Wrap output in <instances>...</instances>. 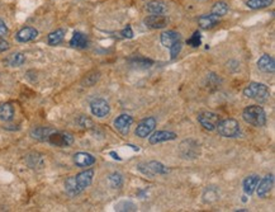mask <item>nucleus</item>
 Segmentation results:
<instances>
[{"label":"nucleus","mask_w":275,"mask_h":212,"mask_svg":"<svg viewBox=\"0 0 275 212\" xmlns=\"http://www.w3.org/2000/svg\"><path fill=\"white\" fill-rule=\"evenodd\" d=\"M245 122L255 127H263L266 123V113L259 106H249L242 112Z\"/></svg>","instance_id":"f257e3e1"},{"label":"nucleus","mask_w":275,"mask_h":212,"mask_svg":"<svg viewBox=\"0 0 275 212\" xmlns=\"http://www.w3.org/2000/svg\"><path fill=\"white\" fill-rule=\"evenodd\" d=\"M244 96L246 98L255 99L259 102H265L269 99V88L263 83H250L244 89Z\"/></svg>","instance_id":"f03ea898"},{"label":"nucleus","mask_w":275,"mask_h":212,"mask_svg":"<svg viewBox=\"0 0 275 212\" xmlns=\"http://www.w3.org/2000/svg\"><path fill=\"white\" fill-rule=\"evenodd\" d=\"M216 130H217L218 135L224 136V137L233 138L240 135L241 126H240L239 121L235 120V118H226V120L220 121Z\"/></svg>","instance_id":"7ed1b4c3"},{"label":"nucleus","mask_w":275,"mask_h":212,"mask_svg":"<svg viewBox=\"0 0 275 212\" xmlns=\"http://www.w3.org/2000/svg\"><path fill=\"white\" fill-rule=\"evenodd\" d=\"M179 154H180V157L183 159H197L200 155V145L196 140H193V138L184 140L180 144V146H179Z\"/></svg>","instance_id":"20e7f679"},{"label":"nucleus","mask_w":275,"mask_h":212,"mask_svg":"<svg viewBox=\"0 0 275 212\" xmlns=\"http://www.w3.org/2000/svg\"><path fill=\"white\" fill-rule=\"evenodd\" d=\"M47 142H50L53 146H57V148H68L74 144V136L69 132H64V131L52 130V132L47 137Z\"/></svg>","instance_id":"39448f33"},{"label":"nucleus","mask_w":275,"mask_h":212,"mask_svg":"<svg viewBox=\"0 0 275 212\" xmlns=\"http://www.w3.org/2000/svg\"><path fill=\"white\" fill-rule=\"evenodd\" d=\"M220 114L214 113V112L204 111L198 114V122L200 123V126L204 130H207V131H214L218 123H220Z\"/></svg>","instance_id":"423d86ee"},{"label":"nucleus","mask_w":275,"mask_h":212,"mask_svg":"<svg viewBox=\"0 0 275 212\" xmlns=\"http://www.w3.org/2000/svg\"><path fill=\"white\" fill-rule=\"evenodd\" d=\"M156 125H157V121H156L155 117H147V118H144V120L138 123L137 127H136V136L140 138H146L147 136H150L151 132L155 130Z\"/></svg>","instance_id":"0eeeda50"},{"label":"nucleus","mask_w":275,"mask_h":212,"mask_svg":"<svg viewBox=\"0 0 275 212\" xmlns=\"http://www.w3.org/2000/svg\"><path fill=\"white\" fill-rule=\"evenodd\" d=\"M90 111L93 116L98 117V118H104L110 113V107L105 99L95 98L90 102Z\"/></svg>","instance_id":"6e6552de"},{"label":"nucleus","mask_w":275,"mask_h":212,"mask_svg":"<svg viewBox=\"0 0 275 212\" xmlns=\"http://www.w3.org/2000/svg\"><path fill=\"white\" fill-rule=\"evenodd\" d=\"M138 170L144 173V174L150 175V177H153L156 174H166L169 172L168 168L164 164L159 163V161H150V163L146 164H140L138 165Z\"/></svg>","instance_id":"1a4fd4ad"},{"label":"nucleus","mask_w":275,"mask_h":212,"mask_svg":"<svg viewBox=\"0 0 275 212\" xmlns=\"http://www.w3.org/2000/svg\"><path fill=\"white\" fill-rule=\"evenodd\" d=\"M145 26L151 29H161L165 28L169 23V19L165 14H151L144 21Z\"/></svg>","instance_id":"9d476101"},{"label":"nucleus","mask_w":275,"mask_h":212,"mask_svg":"<svg viewBox=\"0 0 275 212\" xmlns=\"http://www.w3.org/2000/svg\"><path fill=\"white\" fill-rule=\"evenodd\" d=\"M273 187H274V175L269 174L266 175L265 178H263V181H259V185L255 191H256L259 198H265L266 196H269Z\"/></svg>","instance_id":"9b49d317"},{"label":"nucleus","mask_w":275,"mask_h":212,"mask_svg":"<svg viewBox=\"0 0 275 212\" xmlns=\"http://www.w3.org/2000/svg\"><path fill=\"white\" fill-rule=\"evenodd\" d=\"M93 178H94V170L93 169H86L75 175V182H76L80 191L83 192L85 188H88L89 186L92 185Z\"/></svg>","instance_id":"f8f14e48"},{"label":"nucleus","mask_w":275,"mask_h":212,"mask_svg":"<svg viewBox=\"0 0 275 212\" xmlns=\"http://www.w3.org/2000/svg\"><path fill=\"white\" fill-rule=\"evenodd\" d=\"M133 123V118L129 114H121L120 117H117L114 120V127L118 132H121L122 135H127L129 131V127Z\"/></svg>","instance_id":"ddd939ff"},{"label":"nucleus","mask_w":275,"mask_h":212,"mask_svg":"<svg viewBox=\"0 0 275 212\" xmlns=\"http://www.w3.org/2000/svg\"><path fill=\"white\" fill-rule=\"evenodd\" d=\"M73 159L75 165L79 166V168H88V166H92L97 161V159L89 153H76L74 155Z\"/></svg>","instance_id":"4468645a"},{"label":"nucleus","mask_w":275,"mask_h":212,"mask_svg":"<svg viewBox=\"0 0 275 212\" xmlns=\"http://www.w3.org/2000/svg\"><path fill=\"white\" fill-rule=\"evenodd\" d=\"M38 36V31H37L36 28L33 27H25L19 29L16 34V40L18 42H29V41H33L34 38Z\"/></svg>","instance_id":"2eb2a0df"},{"label":"nucleus","mask_w":275,"mask_h":212,"mask_svg":"<svg viewBox=\"0 0 275 212\" xmlns=\"http://www.w3.org/2000/svg\"><path fill=\"white\" fill-rule=\"evenodd\" d=\"M177 137V135L173 131H156L150 138H149V141L150 144L156 145V144H160V142H165V141H173L175 138Z\"/></svg>","instance_id":"dca6fc26"},{"label":"nucleus","mask_w":275,"mask_h":212,"mask_svg":"<svg viewBox=\"0 0 275 212\" xmlns=\"http://www.w3.org/2000/svg\"><path fill=\"white\" fill-rule=\"evenodd\" d=\"M257 68L263 73H274L275 61L270 55H263L257 60Z\"/></svg>","instance_id":"f3484780"},{"label":"nucleus","mask_w":275,"mask_h":212,"mask_svg":"<svg viewBox=\"0 0 275 212\" xmlns=\"http://www.w3.org/2000/svg\"><path fill=\"white\" fill-rule=\"evenodd\" d=\"M160 40H161L162 46H165L166 49H170L174 43L180 41V34L175 31H165L161 33Z\"/></svg>","instance_id":"a211bd4d"},{"label":"nucleus","mask_w":275,"mask_h":212,"mask_svg":"<svg viewBox=\"0 0 275 212\" xmlns=\"http://www.w3.org/2000/svg\"><path fill=\"white\" fill-rule=\"evenodd\" d=\"M146 12H149L150 14H165L166 10H168V6L164 1H160V0H152V1H149L145 6Z\"/></svg>","instance_id":"6ab92c4d"},{"label":"nucleus","mask_w":275,"mask_h":212,"mask_svg":"<svg viewBox=\"0 0 275 212\" xmlns=\"http://www.w3.org/2000/svg\"><path fill=\"white\" fill-rule=\"evenodd\" d=\"M220 22V17L214 16V14H204V16H200L198 18V23L200 26V28L203 29H211V28L216 27Z\"/></svg>","instance_id":"aec40b11"},{"label":"nucleus","mask_w":275,"mask_h":212,"mask_svg":"<svg viewBox=\"0 0 275 212\" xmlns=\"http://www.w3.org/2000/svg\"><path fill=\"white\" fill-rule=\"evenodd\" d=\"M260 177L259 175H249L246 178L244 179V183H242V187H244V192L246 194H252L256 189L257 185H259Z\"/></svg>","instance_id":"412c9836"},{"label":"nucleus","mask_w":275,"mask_h":212,"mask_svg":"<svg viewBox=\"0 0 275 212\" xmlns=\"http://www.w3.org/2000/svg\"><path fill=\"white\" fill-rule=\"evenodd\" d=\"M88 43V37L81 32H75L70 40V46L75 47V49H86Z\"/></svg>","instance_id":"4be33fe9"},{"label":"nucleus","mask_w":275,"mask_h":212,"mask_svg":"<svg viewBox=\"0 0 275 212\" xmlns=\"http://www.w3.org/2000/svg\"><path fill=\"white\" fill-rule=\"evenodd\" d=\"M14 117V107L12 103H3L0 105V121L9 122Z\"/></svg>","instance_id":"5701e85b"},{"label":"nucleus","mask_w":275,"mask_h":212,"mask_svg":"<svg viewBox=\"0 0 275 212\" xmlns=\"http://www.w3.org/2000/svg\"><path fill=\"white\" fill-rule=\"evenodd\" d=\"M51 127H34L31 131V136L38 141H47V137H49L50 133L52 132Z\"/></svg>","instance_id":"b1692460"},{"label":"nucleus","mask_w":275,"mask_h":212,"mask_svg":"<svg viewBox=\"0 0 275 212\" xmlns=\"http://www.w3.org/2000/svg\"><path fill=\"white\" fill-rule=\"evenodd\" d=\"M25 56L23 55L22 53H12V55H9L8 57L4 60V62H5V65H8V66H12V68H18V66H21V65L25 64Z\"/></svg>","instance_id":"393cba45"},{"label":"nucleus","mask_w":275,"mask_h":212,"mask_svg":"<svg viewBox=\"0 0 275 212\" xmlns=\"http://www.w3.org/2000/svg\"><path fill=\"white\" fill-rule=\"evenodd\" d=\"M220 200V191L216 187H207L203 193V201L205 203H213Z\"/></svg>","instance_id":"a878e982"},{"label":"nucleus","mask_w":275,"mask_h":212,"mask_svg":"<svg viewBox=\"0 0 275 212\" xmlns=\"http://www.w3.org/2000/svg\"><path fill=\"white\" fill-rule=\"evenodd\" d=\"M65 31L64 29H56V31L51 32L47 37V42H49L50 46H57L60 43L64 41Z\"/></svg>","instance_id":"bb28decb"},{"label":"nucleus","mask_w":275,"mask_h":212,"mask_svg":"<svg viewBox=\"0 0 275 212\" xmlns=\"http://www.w3.org/2000/svg\"><path fill=\"white\" fill-rule=\"evenodd\" d=\"M65 191L68 192L69 196H77V194L81 193V191L77 187L76 182H75V177H69L66 181H65Z\"/></svg>","instance_id":"cd10ccee"},{"label":"nucleus","mask_w":275,"mask_h":212,"mask_svg":"<svg viewBox=\"0 0 275 212\" xmlns=\"http://www.w3.org/2000/svg\"><path fill=\"white\" fill-rule=\"evenodd\" d=\"M273 4V0H248L246 1V5L252 10L257 9H264V8H268L269 5Z\"/></svg>","instance_id":"c85d7f7f"},{"label":"nucleus","mask_w":275,"mask_h":212,"mask_svg":"<svg viewBox=\"0 0 275 212\" xmlns=\"http://www.w3.org/2000/svg\"><path fill=\"white\" fill-rule=\"evenodd\" d=\"M227 12H228V5H227L226 1H218V3L214 4L213 8H212V14L220 17V18L221 17L226 16Z\"/></svg>","instance_id":"c756f323"},{"label":"nucleus","mask_w":275,"mask_h":212,"mask_svg":"<svg viewBox=\"0 0 275 212\" xmlns=\"http://www.w3.org/2000/svg\"><path fill=\"white\" fill-rule=\"evenodd\" d=\"M109 185L114 189H120L123 186V175L121 173H113L109 175Z\"/></svg>","instance_id":"7c9ffc66"},{"label":"nucleus","mask_w":275,"mask_h":212,"mask_svg":"<svg viewBox=\"0 0 275 212\" xmlns=\"http://www.w3.org/2000/svg\"><path fill=\"white\" fill-rule=\"evenodd\" d=\"M99 78H100V73H99V71H92V73H89L88 75H85V78H84L83 80V84L86 86H92L98 81Z\"/></svg>","instance_id":"2f4dec72"},{"label":"nucleus","mask_w":275,"mask_h":212,"mask_svg":"<svg viewBox=\"0 0 275 212\" xmlns=\"http://www.w3.org/2000/svg\"><path fill=\"white\" fill-rule=\"evenodd\" d=\"M116 210L117 211H136L137 209H136L135 203L125 202V201H123V202H121L117 205Z\"/></svg>","instance_id":"473e14b6"},{"label":"nucleus","mask_w":275,"mask_h":212,"mask_svg":"<svg viewBox=\"0 0 275 212\" xmlns=\"http://www.w3.org/2000/svg\"><path fill=\"white\" fill-rule=\"evenodd\" d=\"M187 43H188V45H189V46H192V47H199V46H200V43H202L200 33H199L198 31L194 32L192 37H190L189 40L187 41Z\"/></svg>","instance_id":"72a5a7b5"},{"label":"nucleus","mask_w":275,"mask_h":212,"mask_svg":"<svg viewBox=\"0 0 275 212\" xmlns=\"http://www.w3.org/2000/svg\"><path fill=\"white\" fill-rule=\"evenodd\" d=\"M77 123H79V126L83 127V129H92V127L94 126V123H93V121L90 120V118H88V117H85V116L79 117V120H77Z\"/></svg>","instance_id":"f704fd0d"},{"label":"nucleus","mask_w":275,"mask_h":212,"mask_svg":"<svg viewBox=\"0 0 275 212\" xmlns=\"http://www.w3.org/2000/svg\"><path fill=\"white\" fill-rule=\"evenodd\" d=\"M132 65H137V66H145V68H149V66H151V65L153 64L151 60H147V58H144V57H137L135 58V60H132Z\"/></svg>","instance_id":"c9c22d12"},{"label":"nucleus","mask_w":275,"mask_h":212,"mask_svg":"<svg viewBox=\"0 0 275 212\" xmlns=\"http://www.w3.org/2000/svg\"><path fill=\"white\" fill-rule=\"evenodd\" d=\"M169 50H170V55H172V58H176L181 51V41L174 43V45H173V46L170 47Z\"/></svg>","instance_id":"e433bc0d"},{"label":"nucleus","mask_w":275,"mask_h":212,"mask_svg":"<svg viewBox=\"0 0 275 212\" xmlns=\"http://www.w3.org/2000/svg\"><path fill=\"white\" fill-rule=\"evenodd\" d=\"M121 34H122L125 38H132V37H133V31H132L131 26H127V27H125L122 32H121Z\"/></svg>","instance_id":"4c0bfd02"},{"label":"nucleus","mask_w":275,"mask_h":212,"mask_svg":"<svg viewBox=\"0 0 275 212\" xmlns=\"http://www.w3.org/2000/svg\"><path fill=\"white\" fill-rule=\"evenodd\" d=\"M8 33V27L3 21H0V38H3Z\"/></svg>","instance_id":"58836bf2"},{"label":"nucleus","mask_w":275,"mask_h":212,"mask_svg":"<svg viewBox=\"0 0 275 212\" xmlns=\"http://www.w3.org/2000/svg\"><path fill=\"white\" fill-rule=\"evenodd\" d=\"M6 50H9V43L4 40H0V53H4Z\"/></svg>","instance_id":"ea45409f"},{"label":"nucleus","mask_w":275,"mask_h":212,"mask_svg":"<svg viewBox=\"0 0 275 212\" xmlns=\"http://www.w3.org/2000/svg\"><path fill=\"white\" fill-rule=\"evenodd\" d=\"M110 155H112V157H114V159H117V160H121V158L118 157V155L116 154V153H114V151H112V153H110Z\"/></svg>","instance_id":"a19ab883"}]
</instances>
